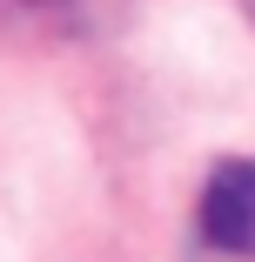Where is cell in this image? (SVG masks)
<instances>
[{"label": "cell", "instance_id": "cell-2", "mask_svg": "<svg viewBox=\"0 0 255 262\" xmlns=\"http://www.w3.org/2000/svg\"><path fill=\"white\" fill-rule=\"evenodd\" d=\"M81 14V0H0V34H54Z\"/></svg>", "mask_w": 255, "mask_h": 262}, {"label": "cell", "instance_id": "cell-1", "mask_svg": "<svg viewBox=\"0 0 255 262\" xmlns=\"http://www.w3.org/2000/svg\"><path fill=\"white\" fill-rule=\"evenodd\" d=\"M201 235L222 255H255V162H222L201 188Z\"/></svg>", "mask_w": 255, "mask_h": 262}]
</instances>
